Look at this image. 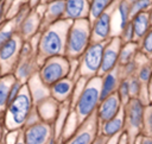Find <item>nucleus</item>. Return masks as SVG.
<instances>
[{
	"label": "nucleus",
	"mask_w": 152,
	"mask_h": 144,
	"mask_svg": "<svg viewBox=\"0 0 152 144\" xmlns=\"http://www.w3.org/2000/svg\"><path fill=\"white\" fill-rule=\"evenodd\" d=\"M71 24V20L63 18L43 31L38 42V57L43 62L50 57L65 56L66 37Z\"/></svg>",
	"instance_id": "1"
},
{
	"label": "nucleus",
	"mask_w": 152,
	"mask_h": 144,
	"mask_svg": "<svg viewBox=\"0 0 152 144\" xmlns=\"http://www.w3.org/2000/svg\"><path fill=\"white\" fill-rule=\"evenodd\" d=\"M91 43V25L87 18L74 20L66 37L65 56L69 60L80 58Z\"/></svg>",
	"instance_id": "2"
},
{
	"label": "nucleus",
	"mask_w": 152,
	"mask_h": 144,
	"mask_svg": "<svg viewBox=\"0 0 152 144\" xmlns=\"http://www.w3.org/2000/svg\"><path fill=\"white\" fill-rule=\"evenodd\" d=\"M101 83L102 76L97 75L89 79L80 94L77 101L75 102V113L77 115L80 125L87 120L91 114H94L101 102Z\"/></svg>",
	"instance_id": "3"
},
{
	"label": "nucleus",
	"mask_w": 152,
	"mask_h": 144,
	"mask_svg": "<svg viewBox=\"0 0 152 144\" xmlns=\"http://www.w3.org/2000/svg\"><path fill=\"white\" fill-rule=\"evenodd\" d=\"M33 100L27 86L24 84L20 94L17 99L6 108L5 125L6 127L12 130H23L27 121L30 113L33 109Z\"/></svg>",
	"instance_id": "4"
},
{
	"label": "nucleus",
	"mask_w": 152,
	"mask_h": 144,
	"mask_svg": "<svg viewBox=\"0 0 152 144\" xmlns=\"http://www.w3.org/2000/svg\"><path fill=\"white\" fill-rule=\"evenodd\" d=\"M125 132L128 136L129 144H135L139 136L142 133L145 105L140 99L132 98L125 106Z\"/></svg>",
	"instance_id": "5"
},
{
	"label": "nucleus",
	"mask_w": 152,
	"mask_h": 144,
	"mask_svg": "<svg viewBox=\"0 0 152 144\" xmlns=\"http://www.w3.org/2000/svg\"><path fill=\"white\" fill-rule=\"evenodd\" d=\"M70 70V62L66 56H55L42 63L38 75L44 84L51 87L57 81L68 77Z\"/></svg>",
	"instance_id": "6"
},
{
	"label": "nucleus",
	"mask_w": 152,
	"mask_h": 144,
	"mask_svg": "<svg viewBox=\"0 0 152 144\" xmlns=\"http://www.w3.org/2000/svg\"><path fill=\"white\" fill-rule=\"evenodd\" d=\"M106 43H107V40L99 42V43H90V45L87 48V50L80 57L78 70H80L81 77L89 80V79L99 75Z\"/></svg>",
	"instance_id": "7"
},
{
	"label": "nucleus",
	"mask_w": 152,
	"mask_h": 144,
	"mask_svg": "<svg viewBox=\"0 0 152 144\" xmlns=\"http://www.w3.org/2000/svg\"><path fill=\"white\" fill-rule=\"evenodd\" d=\"M23 137L26 144H48L55 137L53 124L38 121L23 129Z\"/></svg>",
	"instance_id": "8"
},
{
	"label": "nucleus",
	"mask_w": 152,
	"mask_h": 144,
	"mask_svg": "<svg viewBox=\"0 0 152 144\" xmlns=\"http://www.w3.org/2000/svg\"><path fill=\"white\" fill-rule=\"evenodd\" d=\"M99 129L100 123L97 120L96 113H94L87 120H84L78 126L76 132L63 144H91L99 133Z\"/></svg>",
	"instance_id": "9"
},
{
	"label": "nucleus",
	"mask_w": 152,
	"mask_h": 144,
	"mask_svg": "<svg viewBox=\"0 0 152 144\" xmlns=\"http://www.w3.org/2000/svg\"><path fill=\"white\" fill-rule=\"evenodd\" d=\"M121 46H122V40L120 39V37H113L107 40L103 50L101 69L99 73L100 76L104 75L106 73L113 70L119 65V55Z\"/></svg>",
	"instance_id": "10"
},
{
	"label": "nucleus",
	"mask_w": 152,
	"mask_h": 144,
	"mask_svg": "<svg viewBox=\"0 0 152 144\" xmlns=\"http://www.w3.org/2000/svg\"><path fill=\"white\" fill-rule=\"evenodd\" d=\"M122 108H124V105H122L118 93H114L100 102L95 113H96L99 123L102 124V123L108 121V120L113 119L114 117H116L122 111Z\"/></svg>",
	"instance_id": "11"
},
{
	"label": "nucleus",
	"mask_w": 152,
	"mask_h": 144,
	"mask_svg": "<svg viewBox=\"0 0 152 144\" xmlns=\"http://www.w3.org/2000/svg\"><path fill=\"white\" fill-rule=\"evenodd\" d=\"M112 33V13L107 10L91 24V43L106 42Z\"/></svg>",
	"instance_id": "12"
},
{
	"label": "nucleus",
	"mask_w": 152,
	"mask_h": 144,
	"mask_svg": "<svg viewBox=\"0 0 152 144\" xmlns=\"http://www.w3.org/2000/svg\"><path fill=\"white\" fill-rule=\"evenodd\" d=\"M24 43H21L19 37L13 36L0 50V68L4 64L13 65L17 62V57L20 56V50Z\"/></svg>",
	"instance_id": "13"
},
{
	"label": "nucleus",
	"mask_w": 152,
	"mask_h": 144,
	"mask_svg": "<svg viewBox=\"0 0 152 144\" xmlns=\"http://www.w3.org/2000/svg\"><path fill=\"white\" fill-rule=\"evenodd\" d=\"M122 80L121 76V71H120V65H118L116 68H114L113 70L106 73L104 75H102V83H101V101L106 98H108L109 95L116 93L120 81Z\"/></svg>",
	"instance_id": "14"
},
{
	"label": "nucleus",
	"mask_w": 152,
	"mask_h": 144,
	"mask_svg": "<svg viewBox=\"0 0 152 144\" xmlns=\"http://www.w3.org/2000/svg\"><path fill=\"white\" fill-rule=\"evenodd\" d=\"M74 88H75V82L71 77L68 76L65 79L57 81L50 87V95L57 102H64L71 98L74 93Z\"/></svg>",
	"instance_id": "15"
},
{
	"label": "nucleus",
	"mask_w": 152,
	"mask_h": 144,
	"mask_svg": "<svg viewBox=\"0 0 152 144\" xmlns=\"http://www.w3.org/2000/svg\"><path fill=\"white\" fill-rule=\"evenodd\" d=\"M124 131H125V111H124V108L113 119L100 124V129H99V132L108 138L115 137Z\"/></svg>",
	"instance_id": "16"
},
{
	"label": "nucleus",
	"mask_w": 152,
	"mask_h": 144,
	"mask_svg": "<svg viewBox=\"0 0 152 144\" xmlns=\"http://www.w3.org/2000/svg\"><path fill=\"white\" fill-rule=\"evenodd\" d=\"M89 14V10H87L86 0H65V13L64 19H69L71 21L84 19Z\"/></svg>",
	"instance_id": "17"
},
{
	"label": "nucleus",
	"mask_w": 152,
	"mask_h": 144,
	"mask_svg": "<svg viewBox=\"0 0 152 144\" xmlns=\"http://www.w3.org/2000/svg\"><path fill=\"white\" fill-rule=\"evenodd\" d=\"M27 87L30 89L33 104H36V105L40 104L42 101H44L45 99L51 96L50 95V87H48L46 84L43 83L39 75L32 76L27 82Z\"/></svg>",
	"instance_id": "18"
},
{
	"label": "nucleus",
	"mask_w": 152,
	"mask_h": 144,
	"mask_svg": "<svg viewBox=\"0 0 152 144\" xmlns=\"http://www.w3.org/2000/svg\"><path fill=\"white\" fill-rule=\"evenodd\" d=\"M57 101L53 98H48L44 101H42L40 104L36 105V108L38 111V114L40 117V119L43 121L53 124V121L56 120L57 115H58V107H57Z\"/></svg>",
	"instance_id": "19"
},
{
	"label": "nucleus",
	"mask_w": 152,
	"mask_h": 144,
	"mask_svg": "<svg viewBox=\"0 0 152 144\" xmlns=\"http://www.w3.org/2000/svg\"><path fill=\"white\" fill-rule=\"evenodd\" d=\"M65 13V0H52L46 8L45 15H44V23L48 26L52 25L53 23L61 20L64 18Z\"/></svg>",
	"instance_id": "20"
},
{
	"label": "nucleus",
	"mask_w": 152,
	"mask_h": 144,
	"mask_svg": "<svg viewBox=\"0 0 152 144\" xmlns=\"http://www.w3.org/2000/svg\"><path fill=\"white\" fill-rule=\"evenodd\" d=\"M131 24L133 26L135 42H139L152 29L151 27V23H150L148 11L147 12L139 13V14H135L134 17H132L131 18Z\"/></svg>",
	"instance_id": "21"
},
{
	"label": "nucleus",
	"mask_w": 152,
	"mask_h": 144,
	"mask_svg": "<svg viewBox=\"0 0 152 144\" xmlns=\"http://www.w3.org/2000/svg\"><path fill=\"white\" fill-rule=\"evenodd\" d=\"M139 52H140V50H139V43L138 42L134 40L131 43L122 44L121 50H120V55H119V65H125L129 62L135 61Z\"/></svg>",
	"instance_id": "22"
},
{
	"label": "nucleus",
	"mask_w": 152,
	"mask_h": 144,
	"mask_svg": "<svg viewBox=\"0 0 152 144\" xmlns=\"http://www.w3.org/2000/svg\"><path fill=\"white\" fill-rule=\"evenodd\" d=\"M40 21L42 20L39 19V17L36 13H32V14L27 15L23 20L21 26H20V33H21V36L24 38H28V37L33 36L37 32V30H38V27L40 25Z\"/></svg>",
	"instance_id": "23"
},
{
	"label": "nucleus",
	"mask_w": 152,
	"mask_h": 144,
	"mask_svg": "<svg viewBox=\"0 0 152 144\" xmlns=\"http://www.w3.org/2000/svg\"><path fill=\"white\" fill-rule=\"evenodd\" d=\"M116 11L119 13V29L121 32L131 21V4L127 0H121L118 4Z\"/></svg>",
	"instance_id": "24"
},
{
	"label": "nucleus",
	"mask_w": 152,
	"mask_h": 144,
	"mask_svg": "<svg viewBox=\"0 0 152 144\" xmlns=\"http://www.w3.org/2000/svg\"><path fill=\"white\" fill-rule=\"evenodd\" d=\"M135 75L140 80L142 86L147 88L148 82L152 77V60L146 58L142 63H139V68H138V71H137Z\"/></svg>",
	"instance_id": "25"
},
{
	"label": "nucleus",
	"mask_w": 152,
	"mask_h": 144,
	"mask_svg": "<svg viewBox=\"0 0 152 144\" xmlns=\"http://www.w3.org/2000/svg\"><path fill=\"white\" fill-rule=\"evenodd\" d=\"M112 0H91L89 6V17L91 21H94L97 17H100L103 12H106Z\"/></svg>",
	"instance_id": "26"
},
{
	"label": "nucleus",
	"mask_w": 152,
	"mask_h": 144,
	"mask_svg": "<svg viewBox=\"0 0 152 144\" xmlns=\"http://www.w3.org/2000/svg\"><path fill=\"white\" fill-rule=\"evenodd\" d=\"M11 76H4L0 79V111L4 108H7V99H8V92L14 82L15 79H10Z\"/></svg>",
	"instance_id": "27"
},
{
	"label": "nucleus",
	"mask_w": 152,
	"mask_h": 144,
	"mask_svg": "<svg viewBox=\"0 0 152 144\" xmlns=\"http://www.w3.org/2000/svg\"><path fill=\"white\" fill-rule=\"evenodd\" d=\"M140 54L152 60V29L138 42Z\"/></svg>",
	"instance_id": "28"
},
{
	"label": "nucleus",
	"mask_w": 152,
	"mask_h": 144,
	"mask_svg": "<svg viewBox=\"0 0 152 144\" xmlns=\"http://www.w3.org/2000/svg\"><path fill=\"white\" fill-rule=\"evenodd\" d=\"M152 8V0H134L131 2V18L135 14L147 12Z\"/></svg>",
	"instance_id": "29"
},
{
	"label": "nucleus",
	"mask_w": 152,
	"mask_h": 144,
	"mask_svg": "<svg viewBox=\"0 0 152 144\" xmlns=\"http://www.w3.org/2000/svg\"><path fill=\"white\" fill-rule=\"evenodd\" d=\"M141 134L152 137V102L145 106L144 125H142V133Z\"/></svg>",
	"instance_id": "30"
},
{
	"label": "nucleus",
	"mask_w": 152,
	"mask_h": 144,
	"mask_svg": "<svg viewBox=\"0 0 152 144\" xmlns=\"http://www.w3.org/2000/svg\"><path fill=\"white\" fill-rule=\"evenodd\" d=\"M122 105L125 106L129 100H131V94H129V79H122L119 83L118 90H116Z\"/></svg>",
	"instance_id": "31"
},
{
	"label": "nucleus",
	"mask_w": 152,
	"mask_h": 144,
	"mask_svg": "<svg viewBox=\"0 0 152 144\" xmlns=\"http://www.w3.org/2000/svg\"><path fill=\"white\" fill-rule=\"evenodd\" d=\"M23 87H24V83L21 82V81H19V80H14V82L12 83V86H11V88H10V92H8V99H7V107L17 99V96L20 94V92H21V89H23Z\"/></svg>",
	"instance_id": "32"
},
{
	"label": "nucleus",
	"mask_w": 152,
	"mask_h": 144,
	"mask_svg": "<svg viewBox=\"0 0 152 144\" xmlns=\"http://www.w3.org/2000/svg\"><path fill=\"white\" fill-rule=\"evenodd\" d=\"M120 39L122 40V44H126V43H131V42H134L135 40V37H134V31H133V26L129 21V24L120 32Z\"/></svg>",
	"instance_id": "33"
},
{
	"label": "nucleus",
	"mask_w": 152,
	"mask_h": 144,
	"mask_svg": "<svg viewBox=\"0 0 152 144\" xmlns=\"http://www.w3.org/2000/svg\"><path fill=\"white\" fill-rule=\"evenodd\" d=\"M14 36V31L13 30H4L0 31V50L1 48Z\"/></svg>",
	"instance_id": "34"
},
{
	"label": "nucleus",
	"mask_w": 152,
	"mask_h": 144,
	"mask_svg": "<svg viewBox=\"0 0 152 144\" xmlns=\"http://www.w3.org/2000/svg\"><path fill=\"white\" fill-rule=\"evenodd\" d=\"M108 140H109L108 137H106V136H103V134H101V133L99 132L97 136L95 137V139H94V142H93L91 144H107Z\"/></svg>",
	"instance_id": "35"
},
{
	"label": "nucleus",
	"mask_w": 152,
	"mask_h": 144,
	"mask_svg": "<svg viewBox=\"0 0 152 144\" xmlns=\"http://www.w3.org/2000/svg\"><path fill=\"white\" fill-rule=\"evenodd\" d=\"M137 142H138V144H152V137L140 134L139 138L137 139Z\"/></svg>",
	"instance_id": "36"
},
{
	"label": "nucleus",
	"mask_w": 152,
	"mask_h": 144,
	"mask_svg": "<svg viewBox=\"0 0 152 144\" xmlns=\"http://www.w3.org/2000/svg\"><path fill=\"white\" fill-rule=\"evenodd\" d=\"M147 90H148V100H150V104L152 102V77L148 82V86H147Z\"/></svg>",
	"instance_id": "37"
},
{
	"label": "nucleus",
	"mask_w": 152,
	"mask_h": 144,
	"mask_svg": "<svg viewBox=\"0 0 152 144\" xmlns=\"http://www.w3.org/2000/svg\"><path fill=\"white\" fill-rule=\"evenodd\" d=\"M118 139H119V134H118V136H115V137L109 138V140H108V143H107V144H118Z\"/></svg>",
	"instance_id": "38"
},
{
	"label": "nucleus",
	"mask_w": 152,
	"mask_h": 144,
	"mask_svg": "<svg viewBox=\"0 0 152 144\" xmlns=\"http://www.w3.org/2000/svg\"><path fill=\"white\" fill-rule=\"evenodd\" d=\"M15 144H26L25 140H24V137H23V131H21V134L19 136V138H18V140H17Z\"/></svg>",
	"instance_id": "39"
},
{
	"label": "nucleus",
	"mask_w": 152,
	"mask_h": 144,
	"mask_svg": "<svg viewBox=\"0 0 152 144\" xmlns=\"http://www.w3.org/2000/svg\"><path fill=\"white\" fill-rule=\"evenodd\" d=\"M2 13H4V5L1 4V5H0V21H1V19H2Z\"/></svg>",
	"instance_id": "40"
},
{
	"label": "nucleus",
	"mask_w": 152,
	"mask_h": 144,
	"mask_svg": "<svg viewBox=\"0 0 152 144\" xmlns=\"http://www.w3.org/2000/svg\"><path fill=\"white\" fill-rule=\"evenodd\" d=\"M48 144H57V139L53 137V138H52V139H51V140H50Z\"/></svg>",
	"instance_id": "41"
},
{
	"label": "nucleus",
	"mask_w": 152,
	"mask_h": 144,
	"mask_svg": "<svg viewBox=\"0 0 152 144\" xmlns=\"http://www.w3.org/2000/svg\"><path fill=\"white\" fill-rule=\"evenodd\" d=\"M148 14H150V23H151V27H152V8L148 11Z\"/></svg>",
	"instance_id": "42"
},
{
	"label": "nucleus",
	"mask_w": 152,
	"mask_h": 144,
	"mask_svg": "<svg viewBox=\"0 0 152 144\" xmlns=\"http://www.w3.org/2000/svg\"><path fill=\"white\" fill-rule=\"evenodd\" d=\"M0 140H1V126H0Z\"/></svg>",
	"instance_id": "43"
},
{
	"label": "nucleus",
	"mask_w": 152,
	"mask_h": 144,
	"mask_svg": "<svg viewBox=\"0 0 152 144\" xmlns=\"http://www.w3.org/2000/svg\"><path fill=\"white\" fill-rule=\"evenodd\" d=\"M0 74H1V68H0Z\"/></svg>",
	"instance_id": "44"
},
{
	"label": "nucleus",
	"mask_w": 152,
	"mask_h": 144,
	"mask_svg": "<svg viewBox=\"0 0 152 144\" xmlns=\"http://www.w3.org/2000/svg\"><path fill=\"white\" fill-rule=\"evenodd\" d=\"M135 144H138V142H135Z\"/></svg>",
	"instance_id": "45"
},
{
	"label": "nucleus",
	"mask_w": 152,
	"mask_h": 144,
	"mask_svg": "<svg viewBox=\"0 0 152 144\" xmlns=\"http://www.w3.org/2000/svg\"><path fill=\"white\" fill-rule=\"evenodd\" d=\"M33 1H37V0H33Z\"/></svg>",
	"instance_id": "46"
},
{
	"label": "nucleus",
	"mask_w": 152,
	"mask_h": 144,
	"mask_svg": "<svg viewBox=\"0 0 152 144\" xmlns=\"http://www.w3.org/2000/svg\"><path fill=\"white\" fill-rule=\"evenodd\" d=\"M0 144H1V143H0Z\"/></svg>",
	"instance_id": "47"
}]
</instances>
